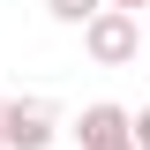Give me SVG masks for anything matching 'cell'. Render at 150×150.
<instances>
[{"instance_id": "obj_2", "label": "cell", "mask_w": 150, "mask_h": 150, "mask_svg": "<svg viewBox=\"0 0 150 150\" xmlns=\"http://www.w3.org/2000/svg\"><path fill=\"white\" fill-rule=\"evenodd\" d=\"M53 135H60V120L45 98H8L0 105V150H45Z\"/></svg>"}, {"instance_id": "obj_6", "label": "cell", "mask_w": 150, "mask_h": 150, "mask_svg": "<svg viewBox=\"0 0 150 150\" xmlns=\"http://www.w3.org/2000/svg\"><path fill=\"white\" fill-rule=\"evenodd\" d=\"M105 8H120V15H135V8H143V0H105Z\"/></svg>"}, {"instance_id": "obj_1", "label": "cell", "mask_w": 150, "mask_h": 150, "mask_svg": "<svg viewBox=\"0 0 150 150\" xmlns=\"http://www.w3.org/2000/svg\"><path fill=\"white\" fill-rule=\"evenodd\" d=\"M83 53H90L98 68H128V60L143 53V30H135V15H120V8H98V15L83 23Z\"/></svg>"}, {"instance_id": "obj_4", "label": "cell", "mask_w": 150, "mask_h": 150, "mask_svg": "<svg viewBox=\"0 0 150 150\" xmlns=\"http://www.w3.org/2000/svg\"><path fill=\"white\" fill-rule=\"evenodd\" d=\"M98 8H105V0H45V15H53V23H90Z\"/></svg>"}, {"instance_id": "obj_5", "label": "cell", "mask_w": 150, "mask_h": 150, "mask_svg": "<svg viewBox=\"0 0 150 150\" xmlns=\"http://www.w3.org/2000/svg\"><path fill=\"white\" fill-rule=\"evenodd\" d=\"M128 150H150V105L128 112Z\"/></svg>"}, {"instance_id": "obj_7", "label": "cell", "mask_w": 150, "mask_h": 150, "mask_svg": "<svg viewBox=\"0 0 150 150\" xmlns=\"http://www.w3.org/2000/svg\"><path fill=\"white\" fill-rule=\"evenodd\" d=\"M0 105H8V90H0Z\"/></svg>"}, {"instance_id": "obj_3", "label": "cell", "mask_w": 150, "mask_h": 150, "mask_svg": "<svg viewBox=\"0 0 150 150\" xmlns=\"http://www.w3.org/2000/svg\"><path fill=\"white\" fill-rule=\"evenodd\" d=\"M75 143H83V150H128V112H120V105H83Z\"/></svg>"}]
</instances>
